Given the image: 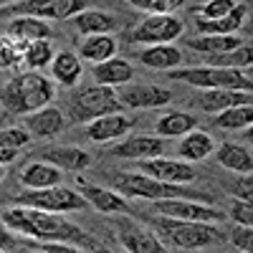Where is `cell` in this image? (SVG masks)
Masks as SVG:
<instances>
[{"instance_id": "6da1fadb", "label": "cell", "mask_w": 253, "mask_h": 253, "mask_svg": "<svg viewBox=\"0 0 253 253\" xmlns=\"http://www.w3.org/2000/svg\"><path fill=\"white\" fill-rule=\"evenodd\" d=\"M3 225L13 236H31L43 243H69V246H84L91 253H109L101 243H96L89 233H84L79 225L66 220L56 213H43V210H33L15 205L3 213Z\"/></svg>"}, {"instance_id": "7a4b0ae2", "label": "cell", "mask_w": 253, "mask_h": 253, "mask_svg": "<svg viewBox=\"0 0 253 253\" xmlns=\"http://www.w3.org/2000/svg\"><path fill=\"white\" fill-rule=\"evenodd\" d=\"M0 99L10 114H33L48 107V101L53 99V86L46 76L28 71L10 79Z\"/></svg>"}, {"instance_id": "3957f363", "label": "cell", "mask_w": 253, "mask_h": 253, "mask_svg": "<svg viewBox=\"0 0 253 253\" xmlns=\"http://www.w3.org/2000/svg\"><path fill=\"white\" fill-rule=\"evenodd\" d=\"M117 190L126 198H144L152 203H162V200H193V203H205L210 205V195L205 193H195L185 185H170V182H160L147 175H119L117 180Z\"/></svg>"}, {"instance_id": "277c9868", "label": "cell", "mask_w": 253, "mask_h": 253, "mask_svg": "<svg viewBox=\"0 0 253 253\" xmlns=\"http://www.w3.org/2000/svg\"><path fill=\"white\" fill-rule=\"evenodd\" d=\"M155 236L177 248H205L220 241V228L208 223H182L172 218H155Z\"/></svg>"}, {"instance_id": "5b68a950", "label": "cell", "mask_w": 253, "mask_h": 253, "mask_svg": "<svg viewBox=\"0 0 253 253\" xmlns=\"http://www.w3.org/2000/svg\"><path fill=\"white\" fill-rule=\"evenodd\" d=\"M177 81H187L193 86H200L205 91L213 89H228V91H253V79L246 71H233V69H210V66H200V69H175L170 74Z\"/></svg>"}, {"instance_id": "8992f818", "label": "cell", "mask_w": 253, "mask_h": 253, "mask_svg": "<svg viewBox=\"0 0 253 253\" xmlns=\"http://www.w3.org/2000/svg\"><path fill=\"white\" fill-rule=\"evenodd\" d=\"M122 112V104L117 99V91L109 86H94L79 91L71 99V117L74 122H94L99 117H107V114H119Z\"/></svg>"}, {"instance_id": "52a82bcc", "label": "cell", "mask_w": 253, "mask_h": 253, "mask_svg": "<svg viewBox=\"0 0 253 253\" xmlns=\"http://www.w3.org/2000/svg\"><path fill=\"white\" fill-rule=\"evenodd\" d=\"M18 205L61 215V213H71V210L86 208V200L76 190L58 185V187H48V190H26V193L18 195Z\"/></svg>"}, {"instance_id": "ba28073f", "label": "cell", "mask_w": 253, "mask_h": 253, "mask_svg": "<svg viewBox=\"0 0 253 253\" xmlns=\"http://www.w3.org/2000/svg\"><path fill=\"white\" fill-rule=\"evenodd\" d=\"M180 36H182V20L177 15H147L132 33L137 43H150V46H170V41Z\"/></svg>"}, {"instance_id": "9c48e42d", "label": "cell", "mask_w": 253, "mask_h": 253, "mask_svg": "<svg viewBox=\"0 0 253 253\" xmlns=\"http://www.w3.org/2000/svg\"><path fill=\"white\" fill-rule=\"evenodd\" d=\"M155 213H160L162 218L182 220V223H208V225H215L223 218L220 210L210 208L205 203H193V200H162V203H155Z\"/></svg>"}, {"instance_id": "30bf717a", "label": "cell", "mask_w": 253, "mask_h": 253, "mask_svg": "<svg viewBox=\"0 0 253 253\" xmlns=\"http://www.w3.org/2000/svg\"><path fill=\"white\" fill-rule=\"evenodd\" d=\"M142 172L152 180L160 182H170V185H187L198 177L195 167L182 160H165V157H155V160H142L139 162Z\"/></svg>"}, {"instance_id": "8fae6325", "label": "cell", "mask_w": 253, "mask_h": 253, "mask_svg": "<svg viewBox=\"0 0 253 253\" xmlns=\"http://www.w3.org/2000/svg\"><path fill=\"white\" fill-rule=\"evenodd\" d=\"M84 10V3L79 0H41V3H33V0H26V3L10 5L3 13H15V15H31V18H56L63 20L69 15H76Z\"/></svg>"}, {"instance_id": "7c38bea8", "label": "cell", "mask_w": 253, "mask_h": 253, "mask_svg": "<svg viewBox=\"0 0 253 253\" xmlns=\"http://www.w3.org/2000/svg\"><path fill=\"white\" fill-rule=\"evenodd\" d=\"M122 107L129 109H152V107H165L170 104L172 91H167L162 86H152V84H142V86H129L122 94H117Z\"/></svg>"}, {"instance_id": "4fadbf2b", "label": "cell", "mask_w": 253, "mask_h": 253, "mask_svg": "<svg viewBox=\"0 0 253 253\" xmlns=\"http://www.w3.org/2000/svg\"><path fill=\"white\" fill-rule=\"evenodd\" d=\"M165 152V142L162 137H150V134H134V137H126L124 142H119L112 155L114 157H126V160H155L162 157Z\"/></svg>"}, {"instance_id": "5bb4252c", "label": "cell", "mask_w": 253, "mask_h": 253, "mask_svg": "<svg viewBox=\"0 0 253 253\" xmlns=\"http://www.w3.org/2000/svg\"><path fill=\"white\" fill-rule=\"evenodd\" d=\"M81 198L86 200V205L101 210V213H119V215H134L132 205L126 203V198L117 195L114 190L99 187V185H89L81 182Z\"/></svg>"}, {"instance_id": "9a60e30c", "label": "cell", "mask_w": 253, "mask_h": 253, "mask_svg": "<svg viewBox=\"0 0 253 253\" xmlns=\"http://www.w3.org/2000/svg\"><path fill=\"white\" fill-rule=\"evenodd\" d=\"M198 104H200L203 112L220 114V112L233 109V107H251V104H253V94H248V91L213 89V91H203V94L198 96Z\"/></svg>"}, {"instance_id": "2e32d148", "label": "cell", "mask_w": 253, "mask_h": 253, "mask_svg": "<svg viewBox=\"0 0 253 253\" xmlns=\"http://www.w3.org/2000/svg\"><path fill=\"white\" fill-rule=\"evenodd\" d=\"M41 162L53 165L56 170H71V172H81L91 165L89 152L79 150V147H48L41 152Z\"/></svg>"}, {"instance_id": "e0dca14e", "label": "cell", "mask_w": 253, "mask_h": 253, "mask_svg": "<svg viewBox=\"0 0 253 253\" xmlns=\"http://www.w3.org/2000/svg\"><path fill=\"white\" fill-rule=\"evenodd\" d=\"M132 124L134 122L129 117H124V114H107V117H99V119L89 122L86 137L91 142H112L117 137H124L132 129Z\"/></svg>"}, {"instance_id": "ac0fdd59", "label": "cell", "mask_w": 253, "mask_h": 253, "mask_svg": "<svg viewBox=\"0 0 253 253\" xmlns=\"http://www.w3.org/2000/svg\"><path fill=\"white\" fill-rule=\"evenodd\" d=\"M246 13H248V3H236L233 10L218 20H200L198 18V31H200V36H233L243 26Z\"/></svg>"}, {"instance_id": "d6986e66", "label": "cell", "mask_w": 253, "mask_h": 253, "mask_svg": "<svg viewBox=\"0 0 253 253\" xmlns=\"http://www.w3.org/2000/svg\"><path fill=\"white\" fill-rule=\"evenodd\" d=\"M94 79L99 86H124V84H129L134 79V69L126 63L124 58H109L104 63H96L94 66Z\"/></svg>"}, {"instance_id": "ffe728a7", "label": "cell", "mask_w": 253, "mask_h": 253, "mask_svg": "<svg viewBox=\"0 0 253 253\" xmlns=\"http://www.w3.org/2000/svg\"><path fill=\"white\" fill-rule=\"evenodd\" d=\"M8 33L13 38H18L23 48L28 43H36V41H48L51 38V28L46 20L41 18H31V15H23V18H15L13 23L8 26Z\"/></svg>"}, {"instance_id": "44dd1931", "label": "cell", "mask_w": 253, "mask_h": 253, "mask_svg": "<svg viewBox=\"0 0 253 253\" xmlns=\"http://www.w3.org/2000/svg\"><path fill=\"white\" fill-rule=\"evenodd\" d=\"M20 182H23L28 190L58 187L61 185V170H56L53 165H46V162H33V165H28L26 170H23Z\"/></svg>"}, {"instance_id": "7402d4cb", "label": "cell", "mask_w": 253, "mask_h": 253, "mask_svg": "<svg viewBox=\"0 0 253 253\" xmlns=\"http://www.w3.org/2000/svg\"><path fill=\"white\" fill-rule=\"evenodd\" d=\"M26 129L36 137H53L63 129V114L53 107H46L41 112H33L26 117Z\"/></svg>"}, {"instance_id": "603a6c76", "label": "cell", "mask_w": 253, "mask_h": 253, "mask_svg": "<svg viewBox=\"0 0 253 253\" xmlns=\"http://www.w3.org/2000/svg\"><path fill=\"white\" fill-rule=\"evenodd\" d=\"M218 162L225 167V170H233L238 175H251L253 170V157L248 147L233 144V142H225L218 147Z\"/></svg>"}, {"instance_id": "cb8c5ba5", "label": "cell", "mask_w": 253, "mask_h": 253, "mask_svg": "<svg viewBox=\"0 0 253 253\" xmlns=\"http://www.w3.org/2000/svg\"><path fill=\"white\" fill-rule=\"evenodd\" d=\"M122 246L129 253H170L155 233L142 230V228L124 230V233H122Z\"/></svg>"}, {"instance_id": "d4e9b609", "label": "cell", "mask_w": 253, "mask_h": 253, "mask_svg": "<svg viewBox=\"0 0 253 253\" xmlns=\"http://www.w3.org/2000/svg\"><path fill=\"white\" fill-rule=\"evenodd\" d=\"M187 46L193 51L208 53V56H218V53H228V51L241 48L243 38L241 36H198V38H190Z\"/></svg>"}, {"instance_id": "484cf974", "label": "cell", "mask_w": 253, "mask_h": 253, "mask_svg": "<svg viewBox=\"0 0 253 253\" xmlns=\"http://www.w3.org/2000/svg\"><path fill=\"white\" fill-rule=\"evenodd\" d=\"M215 150L213 144V137H210L208 132H187L180 142V157H185L182 162H198V160H205L210 152Z\"/></svg>"}, {"instance_id": "4316f807", "label": "cell", "mask_w": 253, "mask_h": 253, "mask_svg": "<svg viewBox=\"0 0 253 253\" xmlns=\"http://www.w3.org/2000/svg\"><path fill=\"white\" fill-rule=\"evenodd\" d=\"M114 51H117V41L112 36H86V41L79 48V58H86L96 66V63L114 58Z\"/></svg>"}, {"instance_id": "83f0119b", "label": "cell", "mask_w": 253, "mask_h": 253, "mask_svg": "<svg viewBox=\"0 0 253 253\" xmlns=\"http://www.w3.org/2000/svg\"><path fill=\"white\" fill-rule=\"evenodd\" d=\"M117 20L104 13V10H81L76 15V28L86 36H107L109 31H114Z\"/></svg>"}, {"instance_id": "f1b7e54d", "label": "cell", "mask_w": 253, "mask_h": 253, "mask_svg": "<svg viewBox=\"0 0 253 253\" xmlns=\"http://www.w3.org/2000/svg\"><path fill=\"white\" fill-rule=\"evenodd\" d=\"M139 58L150 69H177L182 61V53L175 46H150L142 51Z\"/></svg>"}, {"instance_id": "f546056e", "label": "cell", "mask_w": 253, "mask_h": 253, "mask_svg": "<svg viewBox=\"0 0 253 253\" xmlns=\"http://www.w3.org/2000/svg\"><path fill=\"white\" fill-rule=\"evenodd\" d=\"M51 69H53V76L58 84H63V86H74V84L79 81L81 76V58L69 53V51H63L53 58L51 63Z\"/></svg>"}, {"instance_id": "4dcf8cb0", "label": "cell", "mask_w": 253, "mask_h": 253, "mask_svg": "<svg viewBox=\"0 0 253 253\" xmlns=\"http://www.w3.org/2000/svg\"><path fill=\"white\" fill-rule=\"evenodd\" d=\"M193 129H195V117H190L185 112H170V114L160 117L157 122V134L162 137H185Z\"/></svg>"}, {"instance_id": "1f68e13d", "label": "cell", "mask_w": 253, "mask_h": 253, "mask_svg": "<svg viewBox=\"0 0 253 253\" xmlns=\"http://www.w3.org/2000/svg\"><path fill=\"white\" fill-rule=\"evenodd\" d=\"M215 124L223 129H246L253 124V107H233L215 117Z\"/></svg>"}, {"instance_id": "d6a6232c", "label": "cell", "mask_w": 253, "mask_h": 253, "mask_svg": "<svg viewBox=\"0 0 253 253\" xmlns=\"http://www.w3.org/2000/svg\"><path fill=\"white\" fill-rule=\"evenodd\" d=\"M51 58H53V48H51L48 41H36V43L26 46V61L33 69L46 66V63H51Z\"/></svg>"}, {"instance_id": "836d02e7", "label": "cell", "mask_w": 253, "mask_h": 253, "mask_svg": "<svg viewBox=\"0 0 253 253\" xmlns=\"http://www.w3.org/2000/svg\"><path fill=\"white\" fill-rule=\"evenodd\" d=\"M31 142V134L26 129H3L0 132V150H10V152H18L20 147H26Z\"/></svg>"}, {"instance_id": "e575fe53", "label": "cell", "mask_w": 253, "mask_h": 253, "mask_svg": "<svg viewBox=\"0 0 253 253\" xmlns=\"http://www.w3.org/2000/svg\"><path fill=\"white\" fill-rule=\"evenodd\" d=\"M236 0H210V3L200 5V20H218L233 10Z\"/></svg>"}, {"instance_id": "d590c367", "label": "cell", "mask_w": 253, "mask_h": 253, "mask_svg": "<svg viewBox=\"0 0 253 253\" xmlns=\"http://www.w3.org/2000/svg\"><path fill=\"white\" fill-rule=\"evenodd\" d=\"M230 218H233L241 228H253V203L233 200V205H230Z\"/></svg>"}, {"instance_id": "8d00e7d4", "label": "cell", "mask_w": 253, "mask_h": 253, "mask_svg": "<svg viewBox=\"0 0 253 253\" xmlns=\"http://www.w3.org/2000/svg\"><path fill=\"white\" fill-rule=\"evenodd\" d=\"M137 8L147 10L150 15H170V10L177 8L175 0H137Z\"/></svg>"}, {"instance_id": "74e56055", "label": "cell", "mask_w": 253, "mask_h": 253, "mask_svg": "<svg viewBox=\"0 0 253 253\" xmlns=\"http://www.w3.org/2000/svg\"><path fill=\"white\" fill-rule=\"evenodd\" d=\"M230 243L238 248V253H251L253 251V228H236L233 236H230Z\"/></svg>"}, {"instance_id": "f35d334b", "label": "cell", "mask_w": 253, "mask_h": 253, "mask_svg": "<svg viewBox=\"0 0 253 253\" xmlns=\"http://www.w3.org/2000/svg\"><path fill=\"white\" fill-rule=\"evenodd\" d=\"M18 63V46H13L8 38H0V69H8Z\"/></svg>"}, {"instance_id": "ab89813d", "label": "cell", "mask_w": 253, "mask_h": 253, "mask_svg": "<svg viewBox=\"0 0 253 253\" xmlns=\"http://www.w3.org/2000/svg\"><path fill=\"white\" fill-rule=\"evenodd\" d=\"M230 190H233L236 200H246V203H251V198H253V180H251V175L238 177V182L230 187Z\"/></svg>"}, {"instance_id": "60d3db41", "label": "cell", "mask_w": 253, "mask_h": 253, "mask_svg": "<svg viewBox=\"0 0 253 253\" xmlns=\"http://www.w3.org/2000/svg\"><path fill=\"white\" fill-rule=\"evenodd\" d=\"M46 253H89V251H81L79 246H69V243H43Z\"/></svg>"}, {"instance_id": "b9f144b4", "label": "cell", "mask_w": 253, "mask_h": 253, "mask_svg": "<svg viewBox=\"0 0 253 253\" xmlns=\"http://www.w3.org/2000/svg\"><path fill=\"white\" fill-rule=\"evenodd\" d=\"M8 248H15V236L10 233L3 223H0V253L8 251Z\"/></svg>"}, {"instance_id": "7bdbcfd3", "label": "cell", "mask_w": 253, "mask_h": 253, "mask_svg": "<svg viewBox=\"0 0 253 253\" xmlns=\"http://www.w3.org/2000/svg\"><path fill=\"white\" fill-rule=\"evenodd\" d=\"M15 160V152H10V150H0V167H5L8 162H13Z\"/></svg>"}, {"instance_id": "ee69618b", "label": "cell", "mask_w": 253, "mask_h": 253, "mask_svg": "<svg viewBox=\"0 0 253 253\" xmlns=\"http://www.w3.org/2000/svg\"><path fill=\"white\" fill-rule=\"evenodd\" d=\"M5 177V170H3V167H0V180H3Z\"/></svg>"}, {"instance_id": "f6af8a7d", "label": "cell", "mask_w": 253, "mask_h": 253, "mask_svg": "<svg viewBox=\"0 0 253 253\" xmlns=\"http://www.w3.org/2000/svg\"><path fill=\"white\" fill-rule=\"evenodd\" d=\"M41 253H46V251H41Z\"/></svg>"}]
</instances>
